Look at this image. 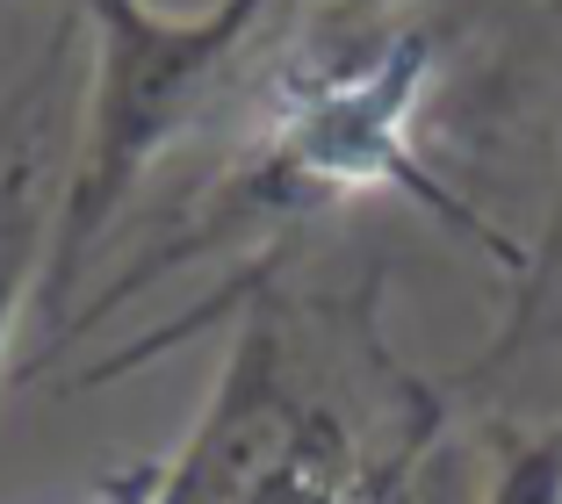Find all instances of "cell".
Listing matches in <instances>:
<instances>
[{
  "mask_svg": "<svg viewBox=\"0 0 562 504\" xmlns=\"http://www.w3.org/2000/svg\"><path fill=\"white\" fill-rule=\"evenodd\" d=\"M50 137H58V51L15 87L0 109V346L15 325L30 281L44 275V238H50Z\"/></svg>",
  "mask_w": 562,
  "mask_h": 504,
  "instance_id": "6da1fadb",
  "label": "cell"
},
{
  "mask_svg": "<svg viewBox=\"0 0 562 504\" xmlns=\"http://www.w3.org/2000/svg\"><path fill=\"white\" fill-rule=\"evenodd\" d=\"M159 483H166L159 461H137V469H131V475H116V483L101 490L94 504H151V497H159Z\"/></svg>",
  "mask_w": 562,
  "mask_h": 504,
  "instance_id": "7a4b0ae2",
  "label": "cell"
}]
</instances>
